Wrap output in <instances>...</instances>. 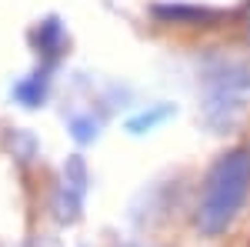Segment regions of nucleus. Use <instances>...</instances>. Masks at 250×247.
<instances>
[{
    "label": "nucleus",
    "instance_id": "obj_2",
    "mask_svg": "<svg viewBox=\"0 0 250 247\" xmlns=\"http://www.w3.org/2000/svg\"><path fill=\"white\" fill-rule=\"evenodd\" d=\"M154 17L167 20V23H190V27H210L213 20H220V10L210 7H190V3H157Z\"/></svg>",
    "mask_w": 250,
    "mask_h": 247
},
{
    "label": "nucleus",
    "instance_id": "obj_1",
    "mask_svg": "<svg viewBox=\"0 0 250 247\" xmlns=\"http://www.w3.org/2000/svg\"><path fill=\"white\" fill-rule=\"evenodd\" d=\"M250 197V147H233L224 157H217L197 201V230L217 237L230 227V221L240 214L244 201Z\"/></svg>",
    "mask_w": 250,
    "mask_h": 247
},
{
    "label": "nucleus",
    "instance_id": "obj_5",
    "mask_svg": "<svg viewBox=\"0 0 250 247\" xmlns=\"http://www.w3.org/2000/svg\"><path fill=\"white\" fill-rule=\"evenodd\" d=\"M167 114H170V107H157L154 114H140V117H134V120H130V131H134V134H140L144 127H154L157 120H164Z\"/></svg>",
    "mask_w": 250,
    "mask_h": 247
},
{
    "label": "nucleus",
    "instance_id": "obj_3",
    "mask_svg": "<svg viewBox=\"0 0 250 247\" xmlns=\"http://www.w3.org/2000/svg\"><path fill=\"white\" fill-rule=\"evenodd\" d=\"M60 37H63V30H60L57 17H47L37 30H34V44H37V50H43V54H57L60 50Z\"/></svg>",
    "mask_w": 250,
    "mask_h": 247
},
{
    "label": "nucleus",
    "instance_id": "obj_4",
    "mask_svg": "<svg viewBox=\"0 0 250 247\" xmlns=\"http://www.w3.org/2000/svg\"><path fill=\"white\" fill-rule=\"evenodd\" d=\"M43 87H47V70L43 74H34L30 80L17 84V97L23 100V107H37L43 100Z\"/></svg>",
    "mask_w": 250,
    "mask_h": 247
}]
</instances>
